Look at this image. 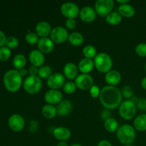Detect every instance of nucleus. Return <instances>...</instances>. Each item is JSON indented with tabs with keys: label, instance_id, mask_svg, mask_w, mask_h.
<instances>
[{
	"label": "nucleus",
	"instance_id": "1",
	"mask_svg": "<svg viewBox=\"0 0 146 146\" xmlns=\"http://www.w3.org/2000/svg\"><path fill=\"white\" fill-rule=\"evenodd\" d=\"M121 91L113 86H106L101 90L99 100L106 109H112L119 106L122 103Z\"/></svg>",
	"mask_w": 146,
	"mask_h": 146
},
{
	"label": "nucleus",
	"instance_id": "2",
	"mask_svg": "<svg viewBox=\"0 0 146 146\" xmlns=\"http://www.w3.org/2000/svg\"><path fill=\"white\" fill-rule=\"evenodd\" d=\"M3 81L5 88L10 92L18 91L22 84V76L17 69H11L4 74Z\"/></svg>",
	"mask_w": 146,
	"mask_h": 146
},
{
	"label": "nucleus",
	"instance_id": "3",
	"mask_svg": "<svg viewBox=\"0 0 146 146\" xmlns=\"http://www.w3.org/2000/svg\"><path fill=\"white\" fill-rule=\"evenodd\" d=\"M116 136L118 141L124 145H130L135 141L136 133L134 127L129 124H123L119 126L116 131Z\"/></svg>",
	"mask_w": 146,
	"mask_h": 146
},
{
	"label": "nucleus",
	"instance_id": "4",
	"mask_svg": "<svg viewBox=\"0 0 146 146\" xmlns=\"http://www.w3.org/2000/svg\"><path fill=\"white\" fill-rule=\"evenodd\" d=\"M94 66L100 72L106 73L111 71L113 66L112 58L106 53H99L97 54L94 60Z\"/></svg>",
	"mask_w": 146,
	"mask_h": 146
},
{
	"label": "nucleus",
	"instance_id": "5",
	"mask_svg": "<svg viewBox=\"0 0 146 146\" xmlns=\"http://www.w3.org/2000/svg\"><path fill=\"white\" fill-rule=\"evenodd\" d=\"M23 87L26 92L30 94L38 93L42 87L41 78L38 76H29L23 81Z\"/></svg>",
	"mask_w": 146,
	"mask_h": 146
},
{
	"label": "nucleus",
	"instance_id": "6",
	"mask_svg": "<svg viewBox=\"0 0 146 146\" xmlns=\"http://www.w3.org/2000/svg\"><path fill=\"white\" fill-rule=\"evenodd\" d=\"M136 104L131 100H125L122 101L119 106L120 115L125 120H131L136 113Z\"/></svg>",
	"mask_w": 146,
	"mask_h": 146
},
{
	"label": "nucleus",
	"instance_id": "7",
	"mask_svg": "<svg viewBox=\"0 0 146 146\" xmlns=\"http://www.w3.org/2000/svg\"><path fill=\"white\" fill-rule=\"evenodd\" d=\"M113 7V0H98L95 3L96 12L101 17H106L111 12Z\"/></svg>",
	"mask_w": 146,
	"mask_h": 146
},
{
	"label": "nucleus",
	"instance_id": "8",
	"mask_svg": "<svg viewBox=\"0 0 146 146\" xmlns=\"http://www.w3.org/2000/svg\"><path fill=\"white\" fill-rule=\"evenodd\" d=\"M68 36L69 34L66 29L61 26H58L52 29L50 34V38L54 41V43L61 44L68 39Z\"/></svg>",
	"mask_w": 146,
	"mask_h": 146
},
{
	"label": "nucleus",
	"instance_id": "9",
	"mask_svg": "<svg viewBox=\"0 0 146 146\" xmlns=\"http://www.w3.org/2000/svg\"><path fill=\"white\" fill-rule=\"evenodd\" d=\"M61 12L67 19H75L79 14L80 10L76 4L67 1L61 5Z\"/></svg>",
	"mask_w": 146,
	"mask_h": 146
},
{
	"label": "nucleus",
	"instance_id": "10",
	"mask_svg": "<svg viewBox=\"0 0 146 146\" xmlns=\"http://www.w3.org/2000/svg\"><path fill=\"white\" fill-rule=\"evenodd\" d=\"M76 85L81 90H88L94 86V78L88 74H81L76 78Z\"/></svg>",
	"mask_w": 146,
	"mask_h": 146
},
{
	"label": "nucleus",
	"instance_id": "11",
	"mask_svg": "<svg viewBox=\"0 0 146 146\" xmlns=\"http://www.w3.org/2000/svg\"><path fill=\"white\" fill-rule=\"evenodd\" d=\"M66 82L65 76L61 73H54L47 79L46 84L50 89H56L64 86Z\"/></svg>",
	"mask_w": 146,
	"mask_h": 146
},
{
	"label": "nucleus",
	"instance_id": "12",
	"mask_svg": "<svg viewBox=\"0 0 146 146\" xmlns=\"http://www.w3.org/2000/svg\"><path fill=\"white\" fill-rule=\"evenodd\" d=\"M8 124L9 128L13 131L19 132L24 129L25 121L24 118L19 114H13L9 118Z\"/></svg>",
	"mask_w": 146,
	"mask_h": 146
},
{
	"label": "nucleus",
	"instance_id": "13",
	"mask_svg": "<svg viewBox=\"0 0 146 146\" xmlns=\"http://www.w3.org/2000/svg\"><path fill=\"white\" fill-rule=\"evenodd\" d=\"M62 93L56 89H49L44 94V100L48 104L55 105L62 101Z\"/></svg>",
	"mask_w": 146,
	"mask_h": 146
},
{
	"label": "nucleus",
	"instance_id": "14",
	"mask_svg": "<svg viewBox=\"0 0 146 146\" xmlns=\"http://www.w3.org/2000/svg\"><path fill=\"white\" fill-rule=\"evenodd\" d=\"M80 19L86 23H91L96 19V12L95 9L91 7H84L80 10L79 12Z\"/></svg>",
	"mask_w": 146,
	"mask_h": 146
},
{
	"label": "nucleus",
	"instance_id": "15",
	"mask_svg": "<svg viewBox=\"0 0 146 146\" xmlns=\"http://www.w3.org/2000/svg\"><path fill=\"white\" fill-rule=\"evenodd\" d=\"M38 49L43 54H48L53 51L54 48V43L48 37L40 38L37 43Z\"/></svg>",
	"mask_w": 146,
	"mask_h": 146
},
{
	"label": "nucleus",
	"instance_id": "16",
	"mask_svg": "<svg viewBox=\"0 0 146 146\" xmlns=\"http://www.w3.org/2000/svg\"><path fill=\"white\" fill-rule=\"evenodd\" d=\"M29 58L33 66L38 67L42 66L45 61V57L44 54L38 49H34L29 53Z\"/></svg>",
	"mask_w": 146,
	"mask_h": 146
},
{
	"label": "nucleus",
	"instance_id": "17",
	"mask_svg": "<svg viewBox=\"0 0 146 146\" xmlns=\"http://www.w3.org/2000/svg\"><path fill=\"white\" fill-rule=\"evenodd\" d=\"M73 109V104L69 100H62L56 106L57 115L59 116H66L69 115Z\"/></svg>",
	"mask_w": 146,
	"mask_h": 146
},
{
	"label": "nucleus",
	"instance_id": "18",
	"mask_svg": "<svg viewBox=\"0 0 146 146\" xmlns=\"http://www.w3.org/2000/svg\"><path fill=\"white\" fill-rule=\"evenodd\" d=\"M51 30H52L51 26L48 21H39L36 26V33L41 38L47 37L48 35H50Z\"/></svg>",
	"mask_w": 146,
	"mask_h": 146
},
{
	"label": "nucleus",
	"instance_id": "19",
	"mask_svg": "<svg viewBox=\"0 0 146 146\" xmlns=\"http://www.w3.org/2000/svg\"><path fill=\"white\" fill-rule=\"evenodd\" d=\"M63 72H64V75L65 78H68L69 80L76 79V78L78 76V68L74 63H67L64 66Z\"/></svg>",
	"mask_w": 146,
	"mask_h": 146
},
{
	"label": "nucleus",
	"instance_id": "20",
	"mask_svg": "<svg viewBox=\"0 0 146 146\" xmlns=\"http://www.w3.org/2000/svg\"><path fill=\"white\" fill-rule=\"evenodd\" d=\"M53 134L56 139L60 141H66L71 136V131L68 128L63 126L56 128L53 131Z\"/></svg>",
	"mask_w": 146,
	"mask_h": 146
},
{
	"label": "nucleus",
	"instance_id": "21",
	"mask_svg": "<svg viewBox=\"0 0 146 146\" xmlns=\"http://www.w3.org/2000/svg\"><path fill=\"white\" fill-rule=\"evenodd\" d=\"M105 81L109 86L117 85L121 81V75L116 70H111L105 75Z\"/></svg>",
	"mask_w": 146,
	"mask_h": 146
},
{
	"label": "nucleus",
	"instance_id": "22",
	"mask_svg": "<svg viewBox=\"0 0 146 146\" xmlns=\"http://www.w3.org/2000/svg\"><path fill=\"white\" fill-rule=\"evenodd\" d=\"M94 62L92 59L84 58L78 63V69L82 74H89L94 68Z\"/></svg>",
	"mask_w": 146,
	"mask_h": 146
},
{
	"label": "nucleus",
	"instance_id": "23",
	"mask_svg": "<svg viewBox=\"0 0 146 146\" xmlns=\"http://www.w3.org/2000/svg\"><path fill=\"white\" fill-rule=\"evenodd\" d=\"M118 12L122 17H125L126 18H131L133 17L135 11V8L129 3L124 4H121L118 7Z\"/></svg>",
	"mask_w": 146,
	"mask_h": 146
},
{
	"label": "nucleus",
	"instance_id": "24",
	"mask_svg": "<svg viewBox=\"0 0 146 146\" xmlns=\"http://www.w3.org/2000/svg\"><path fill=\"white\" fill-rule=\"evenodd\" d=\"M41 113H42L43 116L48 119L54 118L57 115L56 107L54 106V105H51V104H46L42 107Z\"/></svg>",
	"mask_w": 146,
	"mask_h": 146
},
{
	"label": "nucleus",
	"instance_id": "25",
	"mask_svg": "<svg viewBox=\"0 0 146 146\" xmlns=\"http://www.w3.org/2000/svg\"><path fill=\"white\" fill-rule=\"evenodd\" d=\"M134 128L138 131H146V114H140L135 118L133 122Z\"/></svg>",
	"mask_w": 146,
	"mask_h": 146
},
{
	"label": "nucleus",
	"instance_id": "26",
	"mask_svg": "<svg viewBox=\"0 0 146 146\" xmlns=\"http://www.w3.org/2000/svg\"><path fill=\"white\" fill-rule=\"evenodd\" d=\"M68 41L72 44L73 46H78L81 45L84 42V37L80 32L78 31H74V32L71 33L68 36Z\"/></svg>",
	"mask_w": 146,
	"mask_h": 146
},
{
	"label": "nucleus",
	"instance_id": "27",
	"mask_svg": "<svg viewBox=\"0 0 146 146\" xmlns=\"http://www.w3.org/2000/svg\"><path fill=\"white\" fill-rule=\"evenodd\" d=\"M106 21L111 25H118L122 21V16L118 11H111L106 17Z\"/></svg>",
	"mask_w": 146,
	"mask_h": 146
},
{
	"label": "nucleus",
	"instance_id": "28",
	"mask_svg": "<svg viewBox=\"0 0 146 146\" xmlns=\"http://www.w3.org/2000/svg\"><path fill=\"white\" fill-rule=\"evenodd\" d=\"M27 64V58L23 54H17L13 58V65L17 70H21L24 68Z\"/></svg>",
	"mask_w": 146,
	"mask_h": 146
},
{
	"label": "nucleus",
	"instance_id": "29",
	"mask_svg": "<svg viewBox=\"0 0 146 146\" xmlns=\"http://www.w3.org/2000/svg\"><path fill=\"white\" fill-rule=\"evenodd\" d=\"M104 127L106 130L110 133H114L117 131L119 126H118V123L116 119L113 118H109L106 120L104 122Z\"/></svg>",
	"mask_w": 146,
	"mask_h": 146
},
{
	"label": "nucleus",
	"instance_id": "30",
	"mask_svg": "<svg viewBox=\"0 0 146 146\" xmlns=\"http://www.w3.org/2000/svg\"><path fill=\"white\" fill-rule=\"evenodd\" d=\"M83 54H84L85 58H95L96 56L97 55V50L94 46L88 44V45L85 46L83 48Z\"/></svg>",
	"mask_w": 146,
	"mask_h": 146
},
{
	"label": "nucleus",
	"instance_id": "31",
	"mask_svg": "<svg viewBox=\"0 0 146 146\" xmlns=\"http://www.w3.org/2000/svg\"><path fill=\"white\" fill-rule=\"evenodd\" d=\"M51 75H52V69L49 66H42L38 68V76L39 78L48 79Z\"/></svg>",
	"mask_w": 146,
	"mask_h": 146
},
{
	"label": "nucleus",
	"instance_id": "32",
	"mask_svg": "<svg viewBox=\"0 0 146 146\" xmlns=\"http://www.w3.org/2000/svg\"><path fill=\"white\" fill-rule=\"evenodd\" d=\"M76 88L77 86L76 85L75 82L69 81L65 82L64 86H63V90H64V92L66 93V94H71L75 92L76 90Z\"/></svg>",
	"mask_w": 146,
	"mask_h": 146
},
{
	"label": "nucleus",
	"instance_id": "33",
	"mask_svg": "<svg viewBox=\"0 0 146 146\" xmlns=\"http://www.w3.org/2000/svg\"><path fill=\"white\" fill-rule=\"evenodd\" d=\"M25 40L27 43H29V44H35L38 43L39 38H38V36L36 33L33 32V31H30V32H28L26 34Z\"/></svg>",
	"mask_w": 146,
	"mask_h": 146
},
{
	"label": "nucleus",
	"instance_id": "34",
	"mask_svg": "<svg viewBox=\"0 0 146 146\" xmlns=\"http://www.w3.org/2000/svg\"><path fill=\"white\" fill-rule=\"evenodd\" d=\"M11 51L10 48L7 46H3L0 48V61H6L11 56Z\"/></svg>",
	"mask_w": 146,
	"mask_h": 146
},
{
	"label": "nucleus",
	"instance_id": "35",
	"mask_svg": "<svg viewBox=\"0 0 146 146\" xmlns=\"http://www.w3.org/2000/svg\"><path fill=\"white\" fill-rule=\"evenodd\" d=\"M121 94H122V96L129 100L133 96V89L129 86H125L121 91Z\"/></svg>",
	"mask_w": 146,
	"mask_h": 146
},
{
	"label": "nucleus",
	"instance_id": "36",
	"mask_svg": "<svg viewBox=\"0 0 146 146\" xmlns=\"http://www.w3.org/2000/svg\"><path fill=\"white\" fill-rule=\"evenodd\" d=\"M6 46L9 48H15L19 46V40L14 36H9L7 38Z\"/></svg>",
	"mask_w": 146,
	"mask_h": 146
},
{
	"label": "nucleus",
	"instance_id": "37",
	"mask_svg": "<svg viewBox=\"0 0 146 146\" xmlns=\"http://www.w3.org/2000/svg\"><path fill=\"white\" fill-rule=\"evenodd\" d=\"M135 52L141 57H146V43H140L135 47Z\"/></svg>",
	"mask_w": 146,
	"mask_h": 146
},
{
	"label": "nucleus",
	"instance_id": "38",
	"mask_svg": "<svg viewBox=\"0 0 146 146\" xmlns=\"http://www.w3.org/2000/svg\"><path fill=\"white\" fill-rule=\"evenodd\" d=\"M90 94L93 98H99L100 94H101V89L99 87L96 85H94L91 88H90Z\"/></svg>",
	"mask_w": 146,
	"mask_h": 146
},
{
	"label": "nucleus",
	"instance_id": "39",
	"mask_svg": "<svg viewBox=\"0 0 146 146\" xmlns=\"http://www.w3.org/2000/svg\"><path fill=\"white\" fill-rule=\"evenodd\" d=\"M137 108L142 111H146V98H138L136 103Z\"/></svg>",
	"mask_w": 146,
	"mask_h": 146
},
{
	"label": "nucleus",
	"instance_id": "40",
	"mask_svg": "<svg viewBox=\"0 0 146 146\" xmlns=\"http://www.w3.org/2000/svg\"><path fill=\"white\" fill-rule=\"evenodd\" d=\"M76 27V21L75 19H67L66 21V27L68 29H74Z\"/></svg>",
	"mask_w": 146,
	"mask_h": 146
},
{
	"label": "nucleus",
	"instance_id": "41",
	"mask_svg": "<svg viewBox=\"0 0 146 146\" xmlns=\"http://www.w3.org/2000/svg\"><path fill=\"white\" fill-rule=\"evenodd\" d=\"M38 68L35 66L31 65L29 68V74L30 76H38Z\"/></svg>",
	"mask_w": 146,
	"mask_h": 146
},
{
	"label": "nucleus",
	"instance_id": "42",
	"mask_svg": "<svg viewBox=\"0 0 146 146\" xmlns=\"http://www.w3.org/2000/svg\"><path fill=\"white\" fill-rule=\"evenodd\" d=\"M7 37H6L5 34L2 31L0 30V48L3 47L6 44V41H7Z\"/></svg>",
	"mask_w": 146,
	"mask_h": 146
},
{
	"label": "nucleus",
	"instance_id": "43",
	"mask_svg": "<svg viewBox=\"0 0 146 146\" xmlns=\"http://www.w3.org/2000/svg\"><path fill=\"white\" fill-rule=\"evenodd\" d=\"M101 118L104 120H107L108 118H111V112L108 109H105L101 112Z\"/></svg>",
	"mask_w": 146,
	"mask_h": 146
},
{
	"label": "nucleus",
	"instance_id": "44",
	"mask_svg": "<svg viewBox=\"0 0 146 146\" xmlns=\"http://www.w3.org/2000/svg\"><path fill=\"white\" fill-rule=\"evenodd\" d=\"M97 146H112V145H111V143L108 141L102 140V141H101L98 143Z\"/></svg>",
	"mask_w": 146,
	"mask_h": 146
},
{
	"label": "nucleus",
	"instance_id": "45",
	"mask_svg": "<svg viewBox=\"0 0 146 146\" xmlns=\"http://www.w3.org/2000/svg\"><path fill=\"white\" fill-rule=\"evenodd\" d=\"M19 73H20V74H21V76H27V74H28V72H29V71L27 69H26V68H22V69H21V70H19Z\"/></svg>",
	"mask_w": 146,
	"mask_h": 146
},
{
	"label": "nucleus",
	"instance_id": "46",
	"mask_svg": "<svg viewBox=\"0 0 146 146\" xmlns=\"http://www.w3.org/2000/svg\"><path fill=\"white\" fill-rule=\"evenodd\" d=\"M141 86H142L143 88L146 90V76L144 77L142 80H141Z\"/></svg>",
	"mask_w": 146,
	"mask_h": 146
},
{
	"label": "nucleus",
	"instance_id": "47",
	"mask_svg": "<svg viewBox=\"0 0 146 146\" xmlns=\"http://www.w3.org/2000/svg\"><path fill=\"white\" fill-rule=\"evenodd\" d=\"M57 146H69L68 145V143H67L66 141H59V142L58 143V145Z\"/></svg>",
	"mask_w": 146,
	"mask_h": 146
},
{
	"label": "nucleus",
	"instance_id": "48",
	"mask_svg": "<svg viewBox=\"0 0 146 146\" xmlns=\"http://www.w3.org/2000/svg\"><path fill=\"white\" fill-rule=\"evenodd\" d=\"M117 2L119 3L120 5H121V4H127V3H129V1H128V0H117Z\"/></svg>",
	"mask_w": 146,
	"mask_h": 146
},
{
	"label": "nucleus",
	"instance_id": "49",
	"mask_svg": "<svg viewBox=\"0 0 146 146\" xmlns=\"http://www.w3.org/2000/svg\"><path fill=\"white\" fill-rule=\"evenodd\" d=\"M69 146H83L81 144H78V143H75V144H72V145H69Z\"/></svg>",
	"mask_w": 146,
	"mask_h": 146
},
{
	"label": "nucleus",
	"instance_id": "50",
	"mask_svg": "<svg viewBox=\"0 0 146 146\" xmlns=\"http://www.w3.org/2000/svg\"><path fill=\"white\" fill-rule=\"evenodd\" d=\"M124 146H135V145H132V144H130V145H125Z\"/></svg>",
	"mask_w": 146,
	"mask_h": 146
},
{
	"label": "nucleus",
	"instance_id": "51",
	"mask_svg": "<svg viewBox=\"0 0 146 146\" xmlns=\"http://www.w3.org/2000/svg\"><path fill=\"white\" fill-rule=\"evenodd\" d=\"M145 72H146V64H145Z\"/></svg>",
	"mask_w": 146,
	"mask_h": 146
}]
</instances>
